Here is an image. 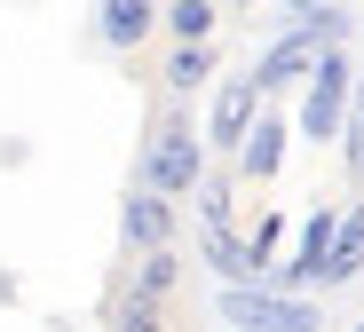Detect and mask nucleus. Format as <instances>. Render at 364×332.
Returning <instances> with one entry per match:
<instances>
[{"mask_svg":"<svg viewBox=\"0 0 364 332\" xmlns=\"http://www.w3.org/2000/svg\"><path fill=\"white\" fill-rule=\"evenodd\" d=\"M135 182H151V190H166V198H191V190L206 182V135L191 127L182 103H166V111L151 119V135H143V174H135Z\"/></svg>","mask_w":364,"mask_h":332,"instance_id":"nucleus-1","label":"nucleus"},{"mask_svg":"<svg viewBox=\"0 0 364 332\" xmlns=\"http://www.w3.org/2000/svg\"><path fill=\"white\" fill-rule=\"evenodd\" d=\"M309 72H317V80H309V95H301V135H309V143H333V135H341V111H348V87H356L341 40H325V48H317Z\"/></svg>","mask_w":364,"mask_h":332,"instance_id":"nucleus-2","label":"nucleus"},{"mask_svg":"<svg viewBox=\"0 0 364 332\" xmlns=\"http://www.w3.org/2000/svg\"><path fill=\"white\" fill-rule=\"evenodd\" d=\"M341 32H348V16H341V9H325V24H309V16H301V24H293V32H285L262 63H254V87H262V95L293 87V80L317 63V48H325V40H341Z\"/></svg>","mask_w":364,"mask_h":332,"instance_id":"nucleus-3","label":"nucleus"},{"mask_svg":"<svg viewBox=\"0 0 364 332\" xmlns=\"http://www.w3.org/2000/svg\"><path fill=\"white\" fill-rule=\"evenodd\" d=\"M222 316H230V324H262V332H301V324H317V301L262 293V285H230V293H222Z\"/></svg>","mask_w":364,"mask_h":332,"instance_id":"nucleus-4","label":"nucleus"},{"mask_svg":"<svg viewBox=\"0 0 364 332\" xmlns=\"http://www.w3.org/2000/svg\"><path fill=\"white\" fill-rule=\"evenodd\" d=\"M119 237H127V253H143V245H174V198L151 190V182H135L127 198H119Z\"/></svg>","mask_w":364,"mask_h":332,"instance_id":"nucleus-5","label":"nucleus"},{"mask_svg":"<svg viewBox=\"0 0 364 332\" xmlns=\"http://www.w3.org/2000/svg\"><path fill=\"white\" fill-rule=\"evenodd\" d=\"M230 159H237V182H246V190L277 182V166H285V119H277V111H254Z\"/></svg>","mask_w":364,"mask_h":332,"instance_id":"nucleus-6","label":"nucleus"},{"mask_svg":"<svg viewBox=\"0 0 364 332\" xmlns=\"http://www.w3.org/2000/svg\"><path fill=\"white\" fill-rule=\"evenodd\" d=\"M262 103H269V95L254 87V72L222 80V87H214V111H206V151H237V135H246V119H254Z\"/></svg>","mask_w":364,"mask_h":332,"instance_id":"nucleus-7","label":"nucleus"},{"mask_svg":"<svg viewBox=\"0 0 364 332\" xmlns=\"http://www.w3.org/2000/svg\"><path fill=\"white\" fill-rule=\"evenodd\" d=\"M151 32H159V0H103L95 9V40L111 55H143Z\"/></svg>","mask_w":364,"mask_h":332,"instance_id":"nucleus-8","label":"nucleus"},{"mask_svg":"<svg viewBox=\"0 0 364 332\" xmlns=\"http://www.w3.org/2000/svg\"><path fill=\"white\" fill-rule=\"evenodd\" d=\"M214 72H222V48L214 40H166V55H159V87L166 95H198Z\"/></svg>","mask_w":364,"mask_h":332,"instance_id":"nucleus-9","label":"nucleus"},{"mask_svg":"<svg viewBox=\"0 0 364 332\" xmlns=\"http://www.w3.org/2000/svg\"><path fill=\"white\" fill-rule=\"evenodd\" d=\"M333 222H341L333 206H317L309 222H301V245H293V261L277 269V285H285V293H309V285H317V269H325V253H333Z\"/></svg>","mask_w":364,"mask_h":332,"instance_id":"nucleus-10","label":"nucleus"},{"mask_svg":"<svg viewBox=\"0 0 364 332\" xmlns=\"http://www.w3.org/2000/svg\"><path fill=\"white\" fill-rule=\"evenodd\" d=\"M206 261L222 269V285H262V277H269V253H262V245H246L230 222H222V230H206Z\"/></svg>","mask_w":364,"mask_h":332,"instance_id":"nucleus-11","label":"nucleus"},{"mask_svg":"<svg viewBox=\"0 0 364 332\" xmlns=\"http://www.w3.org/2000/svg\"><path fill=\"white\" fill-rule=\"evenodd\" d=\"M348 277H364V198L333 222V253H325V269H317V285H348Z\"/></svg>","mask_w":364,"mask_h":332,"instance_id":"nucleus-12","label":"nucleus"},{"mask_svg":"<svg viewBox=\"0 0 364 332\" xmlns=\"http://www.w3.org/2000/svg\"><path fill=\"white\" fill-rule=\"evenodd\" d=\"M214 24H222L214 0H159V32L166 40H214Z\"/></svg>","mask_w":364,"mask_h":332,"instance_id":"nucleus-13","label":"nucleus"},{"mask_svg":"<svg viewBox=\"0 0 364 332\" xmlns=\"http://www.w3.org/2000/svg\"><path fill=\"white\" fill-rule=\"evenodd\" d=\"M174 285H182V261H174V245H143V261H135V293L166 301Z\"/></svg>","mask_w":364,"mask_h":332,"instance_id":"nucleus-14","label":"nucleus"},{"mask_svg":"<svg viewBox=\"0 0 364 332\" xmlns=\"http://www.w3.org/2000/svg\"><path fill=\"white\" fill-rule=\"evenodd\" d=\"M341 159H348V182H364V80L348 87V111H341Z\"/></svg>","mask_w":364,"mask_h":332,"instance_id":"nucleus-15","label":"nucleus"},{"mask_svg":"<svg viewBox=\"0 0 364 332\" xmlns=\"http://www.w3.org/2000/svg\"><path fill=\"white\" fill-rule=\"evenodd\" d=\"M191 198H198V214H206V230H222V222L237 214V182H214V174H206V182H198Z\"/></svg>","mask_w":364,"mask_h":332,"instance_id":"nucleus-16","label":"nucleus"},{"mask_svg":"<svg viewBox=\"0 0 364 332\" xmlns=\"http://www.w3.org/2000/svg\"><path fill=\"white\" fill-rule=\"evenodd\" d=\"M103 316H111V324H127V332H151V324H159V301H151V293H135V285H127V293H119V301H111V309H103Z\"/></svg>","mask_w":364,"mask_h":332,"instance_id":"nucleus-17","label":"nucleus"},{"mask_svg":"<svg viewBox=\"0 0 364 332\" xmlns=\"http://www.w3.org/2000/svg\"><path fill=\"white\" fill-rule=\"evenodd\" d=\"M317 9H348V0H285V16H317Z\"/></svg>","mask_w":364,"mask_h":332,"instance_id":"nucleus-18","label":"nucleus"},{"mask_svg":"<svg viewBox=\"0 0 364 332\" xmlns=\"http://www.w3.org/2000/svg\"><path fill=\"white\" fill-rule=\"evenodd\" d=\"M246 9H254V0H246Z\"/></svg>","mask_w":364,"mask_h":332,"instance_id":"nucleus-19","label":"nucleus"}]
</instances>
